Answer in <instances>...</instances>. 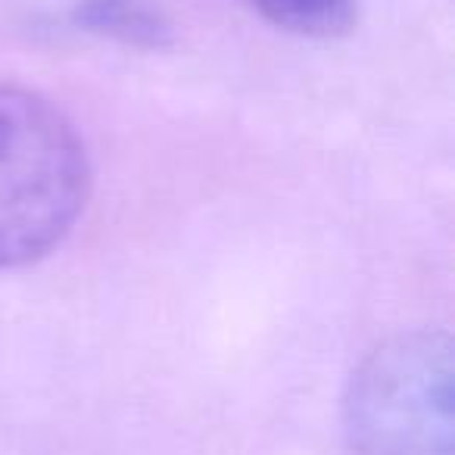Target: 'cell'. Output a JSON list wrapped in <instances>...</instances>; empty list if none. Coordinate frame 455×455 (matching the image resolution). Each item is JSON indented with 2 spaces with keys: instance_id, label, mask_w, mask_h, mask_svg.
Instances as JSON below:
<instances>
[{
  "instance_id": "cell-1",
  "label": "cell",
  "mask_w": 455,
  "mask_h": 455,
  "mask_svg": "<svg viewBox=\"0 0 455 455\" xmlns=\"http://www.w3.org/2000/svg\"><path fill=\"white\" fill-rule=\"evenodd\" d=\"M88 196V150L69 116L38 91L0 82V272L57 250Z\"/></svg>"
},
{
  "instance_id": "cell-2",
  "label": "cell",
  "mask_w": 455,
  "mask_h": 455,
  "mask_svg": "<svg viewBox=\"0 0 455 455\" xmlns=\"http://www.w3.org/2000/svg\"><path fill=\"white\" fill-rule=\"evenodd\" d=\"M353 455H452V340L390 337L362 359L343 396Z\"/></svg>"
},
{
  "instance_id": "cell-3",
  "label": "cell",
  "mask_w": 455,
  "mask_h": 455,
  "mask_svg": "<svg viewBox=\"0 0 455 455\" xmlns=\"http://www.w3.org/2000/svg\"><path fill=\"white\" fill-rule=\"evenodd\" d=\"M76 22L94 35L147 51L172 41L169 20L138 0H82L76 7Z\"/></svg>"
},
{
  "instance_id": "cell-4",
  "label": "cell",
  "mask_w": 455,
  "mask_h": 455,
  "mask_svg": "<svg viewBox=\"0 0 455 455\" xmlns=\"http://www.w3.org/2000/svg\"><path fill=\"white\" fill-rule=\"evenodd\" d=\"M253 13L299 38H343L359 22L355 0H243Z\"/></svg>"
}]
</instances>
